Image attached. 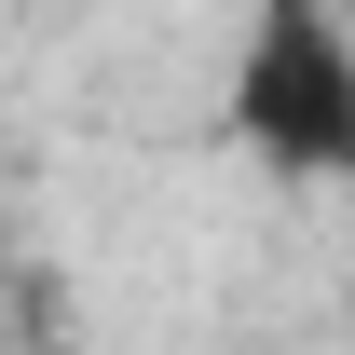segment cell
Instances as JSON below:
<instances>
[{"instance_id": "cell-1", "label": "cell", "mask_w": 355, "mask_h": 355, "mask_svg": "<svg viewBox=\"0 0 355 355\" xmlns=\"http://www.w3.org/2000/svg\"><path fill=\"white\" fill-rule=\"evenodd\" d=\"M232 123L273 178H342L355 164V55L328 28V0H273L260 42H246V83H232Z\"/></svg>"}]
</instances>
